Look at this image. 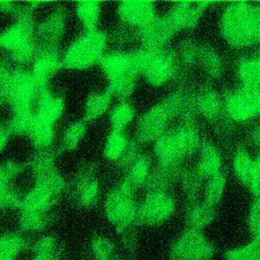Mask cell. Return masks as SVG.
<instances>
[{
  "mask_svg": "<svg viewBox=\"0 0 260 260\" xmlns=\"http://www.w3.org/2000/svg\"><path fill=\"white\" fill-rule=\"evenodd\" d=\"M194 116L193 94L186 88L179 87L140 116L136 125L135 141L139 145L153 143L169 130L174 119L194 121Z\"/></svg>",
  "mask_w": 260,
  "mask_h": 260,
  "instance_id": "1",
  "label": "cell"
},
{
  "mask_svg": "<svg viewBox=\"0 0 260 260\" xmlns=\"http://www.w3.org/2000/svg\"><path fill=\"white\" fill-rule=\"evenodd\" d=\"M218 31L234 50H246L260 41V7L251 1L229 2L220 11Z\"/></svg>",
  "mask_w": 260,
  "mask_h": 260,
  "instance_id": "2",
  "label": "cell"
},
{
  "mask_svg": "<svg viewBox=\"0 0 260 260\" xmlns=\"http://www.w3.org/2000/svg\"><path fill=\"white\" fill-rule=\"evenodd\" d=\"M202 139L194 121H182L152 143L156 166L180 171L186 159L197 153Z\"/></svg>",
  "mask_w": 260,
  "mask_h": 260,
  "instance_id": "3",
  "label": "cell"
},
{
  "mask_svg": "<svg viewBox=\"0 0 260 260\" xmlns=\"http://www.w3.org/2000/svg\"><path fill=\"white\" fill-rule=\"evenodd\" d=\"M99 66L112 96L126 100L135 90L139 75L133 51L117 49L106 52Z\"/></svg>",
  "mask_w": 260,
  "mask_h": 260,
  "instance_id": "4",
  "label": "cell"
},
{
  "mask_svg": "<svg viewBox=\"0 0 260 260\" xmlns=\"http://www.w3.org/2000/svg\"><path fill=\"white\" fill-rule=\"evenodd\" d=\"M133 53L139 75L143 76L150 85L165 86L178 78L181 66L174 50L140 47Z\"/></svg>",
  "mask_w": 260,
  "mask_h": 260,
  "instance_id": "5",
  "label": "cell"
},
{
  "mask_svg": "<svg viewBox=\"0 0 260 260\" xmlns=\"http://www.w3.org/2000/svg\"><path fill=\"white\" fill-rule=\"evenodd\" d=\"M109 35L101 29L83 30L62 52L63 67L70 70H86L99 62L107 52Z\"/></svg>",
  "mask_w": 260,
  "mask_h": 260,
  "instance_id": "6",
  "label": "cell"
},
{
  "mask_svg": "<svg viewBox=\"0 0 260 260\" xmlns=\"http://www.w3.org/2000/svg\"><path fill=\"white\" fill-rule=\"evenodd\" d=\"M135 190L122 181L107 195L104 211L108 220L121 234L130 231L137 223L138 202Z\"/></svg>",
  "mask_w": 260,
  "mask_h": 260,
  "instance_id": "7",
  "label": "cell"
},
{
  "mask_svg": "<svg viewBox=\"0 0 260 260\" xmlns=\"http://www.w3.org/2000/svg\"><path fill=\"white\" fill-rule=\"evenodd\" d=\"M222 113L231 123L246 124L260 113V88L237 86L222 95Z\"/></svg>",
  "mask_w": 260,
  "mask_h": 260,
  "instance_id": "8",
  "label": "cell"
},
{
  "mask_svg": "<svg viewBox=\"0 0 260 260\" xmlns=\"http://www.w3.org/2000/svg\"><path fill=\"white\" fill-rule=\"evenodd\" d=\"M177 207L176 198L170 190H147L138 203L137 223L155 225L168 220Z\"/></svg>",
  "mask_w": 260,
  "mask_h": 260,
  "instance_id": "9",
  "label": "cell"
},
{
  "mask_svg": "<svg viewBox=\"0 0 260 260\" xmlns=\"http://www.w3.org/2000/svg\"><path fill=\"white\" fill-rule=\"evenodd\" d=\"M40 90L30 71L16 67L12 70L6 104L11 111H34Z\"/></svg>",
  "mask_w": 260,
  "mask_h": 260,
  "instance_id": "10",
  "label": "cell"
},
{
  "mask_svg": "<svg viewBox=\"0 0 260 260\" xmlns=\"http://www.w3.org/2000/svg\"><path fill=\"white\" fill-rule=\"evenodd\" d=\"M214 255L212 243L201 231L186 229L171 246L172 260H211Z\"/></svg>",
  "mask_w": 260,
  "mask_h": 260,
  "instance_id": "11",
  "label": "cell"
},
{
  "mask_svg": "<svg viewBox=\"0 0 260 260\" xmlns=\"http://www.w3.org/2000/svg\"><path fill=\"white\" fill-rule=\"evenodd\" d=\"M217 4L214 1H179L171 6L165 16L176 32L191 30L198 25L204 12Z\"/></svg>",
  "mask_w": 260,
  "mask_h": 260,
  "instance_id": "12",
  "label": "cell"
},
{
  "mask_svg": "<svg viewBox=\"0 0 260 260\" xmlns=\"http://www.w3.org/2000/svg\"><path fill=\"white\" fill-rule=\"evenodd\" d=\"M63 67L62 52L56 46L39 45L30 62V73L39 86L46 88Z\"/></svg>",
  "mask_w": 260,
  "mask_h": 260,
  "instance_id": "13",
  "label": "cell"
},
{
  "mask_svg": "<svg viewBox=\"0 0 260 260\" xmlns=\"http://www.w3.org/2000/svg\"><path fill=\"white\" fill-rule=\"evenodd\" d=\"M117 15L120 23L138 30L147 25L158 14L155 4L151 1L126 0L117 6Z\"/></svg>",
  "mask_w": 260,
  "mask_h": 260,
  "instance_id": "14",
  "label": "cell"
},
{
  "mask_svg": "<svg viewBox=\"0 0 260 260\" xmlns=\"http://www.w3.org/2000/svg\"><path fill=\"white\" fill-rule=\"evenodd\" d=\"M72 191L79 206L87 208L96 203L101 194V187L90 164L82 166L78 171L73 180Z\"/></svg>",
  "mask_w": 260,
  "mask_h": 260,
  "instance_id": "15",
  "label": "cell"
},
{
  "mask_svg": "<svg viewBox=\"0 0 260 260\" xmlns=\"http://www.w3.org/2000/svg\"><path fill=\"white\" fill-rule=\"evenodd\" d=\"M176 31L173 29L166 16L157 15L144 27L136 30V40L142 48L164 49L169 48Z\"/></svg>",
  "mask_w": 260,
  "mask_h": 260,
  "instance_id": "16",
  "label": "cell"
},
{
  "mask_svg": "<svg viewBox=\"0 0 260 260\" xmlns=\"http://www.w3.org/2000/svg\"><path fill=\"white\" fill-rule=\"evenodd\" d=\"M66 29V10L55 7L40 22L36 23V39L39 45L56 46Z\"/></svg>",
  "mask_w": 260,
  "mask_h": 260,
  "instance_id": "17",
  "label": "cell"
},
{
  "mask_svg": "<svg viewBox=\"0 0 260 260\" xmlns=\"http://www.w3.org/2000/svg\"><path fill=\"white\" fill-rule=\"evenodd\" d=\"M65 104L63 98L49 87L42 88L35 105V117L43 122L55 125L63 116Z\"/></svg>",
  "mask_w": 260,
  "mask_h": 260,
  "instance_id": "18",
  "label": "cell"
},
{
  "mask_svg": "<svg viewBox=\"0 0 260 260\" xmlns=\"http://www.w3.org/2000/svg\"><path fill=\"white\" fill-rule=\"evenodd\" d=\"M193 110L195 116L217 122L222 118V95L211 87H203L193 94Z\"/></svg>",
  "mask_w": 260,
  "mask_h": 260,
  "instance_id": "19",
  "label": "cell"
},
{
  "mask_svg": "<svg viewBox=\"0 0 260 260\" xmlns=\"http://www.w3.org/2000/svg\"><path fill=\"white\" fill-rule=\"evenodd\" d=\"M197 153V162L193 169L204 181L222 173L223 158L213 143L202 141Z\"/></svg>",
  "mask_w": 260,
  "mask_h": 260,
  "instance_id": "20",
  "label": "cell"
},
{
  "mask_svg": "<svg viewBox=\"0 0 260 260\" xmlns=\"http://www.w3.org/2000/svg\"><path fill=\"white\" fill-rule=\"evenodd\" d=\"M239 86L260 88V58L257 54L242 56L235 65Z\"/></svg>",
  "mask_w": 260,
  "mask_h": 260,
  "instance_id": "21",
  "label": "cell"
},
{
  "mask_svg": "<svg viewBox=\"0 0 260 260\" xmlns=\"http://www.w3.org/2000/svg\"><path fill=\"white\" fill-rule=\"evenodd\" d=\"M215 215V207H212L202 200L187 203L185 210V222L187 229L201 231L208 226Z\"/></svg>",
  "mask_w": 260,
  "mask_h": 260,
  "instance_id": "22",
  "label": "cell"
},
{
  "mask_svg": "<svg viewBox=\"0 0 260 260\" xmlns=\"http://www.w3.org/2000/svg\"><path fill=\"white\" fill-rule=\"evenodd\" d=\"M153 169L152 159L148 154L140 153L135 161L126 170L124 182L135 191L144 187Z\"/></svg>",
  "mask_w": 260,
  "mask_h": 260,
  "instance_id": "23",
  "label": "cell"
},
{
  "mask_svg": "<svg viewBox=\"0 0 260 260\" xmlns=\"http://www.w3.org/2000/svg\"><path fill=\"white\" fill-rule=\"evenodd\" d=\"M112 94L107 89L90 93L83 105L84 121H95L109 113L112 105Z\"/></svg>",
  "mask_w": 260,
  "mask_h": 260,
  "instance_id": "24",
  "label": "cell"
},
{
  "mask_svg": "<svg viewBox=\"0 0 260 260\" xmlns=\"http://www.w3.org/2000/svg\"><path fill=\"white\" fill-rule=\"evenodd\" d=\"M26 136L38 151L51 149L56 138L55 125L40 121L35 117Z\"/></svg>",
  "mask_w": 260,
  "mask_h": 260,
  "instance_id": "25",
  "label": "cell"
},
{
  "mask_svg": "<svg viewBox=\"0 0 260 260\" xmlns=\"http://www.w3.org/2000/svg\"><path fill=\"white\" fill-rule=\"evenodd\" d=\"M197 64L201 66L205 74L211 79L219 78L224 71L222 56L215 49L208 46L198 47Z\"/></svg>",
  "mask_w": 260,
  "mask_h": 260,
  "instance_id": "26",
  "label": "cell"
},
{
  "mask_svg": "<svg viewBox=\"0 0 260 260\" xmlns=\"http://www.w3.org/2000/svg\"><path fill=\"white\" fill-rule=\"evenodd\" d=\"M74 13L84 30L95 29L102 15V4L98 1H80L75 4Z\"/></svg>",
  "mask_w": 260,
  "mask_h": 260,
  "instance_id": "27",
  "label": "cell"
},
{
  "mask_svg": "<svg viewBox=\"0 0 260 260\" xmlns=\"http://www.w3.org/2000/svg\"><path fill=\"white\" fill-rule=\"evenodd\" d=\"M177 181L179 182L188 203L199 200L204 180L194 171V169L183 167L177 176Z\"/></svg>",
  "mask_w": 260,
  "mask_h": 260,
  "instance_id": "28",
  "label": "cell"
},
{
  "mask_svg": "<svg viewBox=\"0 0 260 260\" xmlns=\"http://www.w3.org/2000/svg\"><path fill=\"white\" fill-rule=\"evenodd\" d=\"M129 142L130 139L125 131L112 129L106 138L103 148L105 158L112 162H118L125 152Z\"/></svg>",
  "mask_w": 260,
  "mask_h": 260,
  "instance_id": "29",
  "label": "cell"
},
{
  "mask_svg": "<svg viewBox=\"0 0 260 260\" xmlns=\"http://www.w3.org/2000/svg\"><path fill=\"white\" fill-rule=\"evenodd\" d=\"M254 159L255 157H253L250 151L244 146L238 147L233 153L232 171L236 179L245 186H247Z\"/></svg>",
  "mask_w": 260,
  "mask_h": 260,
  "instance_id": "30",
  "label": "cell"
},
{
  "mask_svg": "<svg viewBox=\"0 0 260 260\" xmlns=\"http://www.w3.org/2000/svg\"><path fill=\"white\" fill-rule=\"evenodd\" d=\"M135 118V109L127 100H121L109 111V122L113 130L125 131Z\"/></svg>",
  "mask_w": 260,
  "mask_h": 260,
  "instance_id": "31",
  "label": "cell"
},
{
  "mask_svg": "<svg viewBox=\"0 0 260 260\" xmlns=\"http://www.w3.org/2000/svg\"><path fill=\"white\" fill-rule=\"evenodd\" d=\"M205 181L206 182L202 188V201L212 207H215L223 197L226 178L223 173H220Z\"/></svg>",
  "mask_w": 260,
  "mask_h": 260,
  "instance_id": "32",
  "label": "cell"
},
{
  "mask_svg": "<svg viewBox=\"0 0 260 260\" xmlns=\"http://www.w3.org/2000/svg\"><path fill=\"white\" fill-rule=\"evenodd\" d=\"M86 133V123L78 120L70 123L64 130L61 137V147L66 151L76 149L83 140Z\"/></svg>",
  "mask_w": 260,
  "mask_h": 260,
  "instance_id": "33",
  "label": "cell"
},
{
  "mask_svg": "<svg viewBox=\"0 0 260 260\" xmlns=\"http://www.w3.org/2000/svg\"><path fill=\"white\" fill-rule=\"evenodd\" d=\"M24 247V239L19 235L0 236V260H16Z\"/></svg>",
  "mask_w": 260,
  "mask_h": 260,
  "instance_id": "34",
  "label": "cell"
},
{
  "mask_svg": "<svg viewBox=\"0 0 260 260\" xmlns=\"http://www.w3.org/2000/svg\"><path fill=\"white\" fill-rule=\"evenodd\" d=\"M50 215L49 212L20 210L18 222L22 230L25 232H41L49 223Z\"/></svg>",
  "mask_w": 260,
  "mask_h": 260,
  "instance_id": "35",
  "label": "cell"
},
{
  "mask_svg": "<svg viewBox=\"0 0 260 260\" xmlns=\"http://www.w3.org/2000/svg\"><path fill=\"white\" fill-rule=\"evenodd\" d=\"M223 260H260L259 239L251 238L248 243L226 250Z\"/></svg>",
  "mask_w": 260,
  "mask_h": 260,
  "instance_id": "36",
  "label": "cell"
},
{
  "mask_svg": "<svg viewBox=\"0 0 260 260\" xmlns=\"http://www.w3.org/2000/svg\"><path fill=\"white\" fill-rule=\"evenodd\" d=\"M90 253L94 260H116L115 243L106 236H95L90 242Z\"/></svg>",
  "mask_w": 260,
  "mask_h": 260,
  "instance_id": "37",
  "label": "cell"
},
{
  "mask_svg": "<svg viewBox=\"0 0 260 260\" xmlns=\"http://www.w3.org/2000/svg\"><path fill=\"white\" fill-rule=\"evenodd\" d=\"M198 45L190 40H184L179 46V53H177L180 66L185 69H190L197 64Z\"/></svg>",
  "mask_w": 260,
  "mask_h": 260,
  "instance_id": "38",
  "label": "cell"
},
{
  "mask_svg": "<svg viewBox=\"0 0 260 260\" xmlns=\"http://www.w3.org/2000/svg\"><path fill=\"white\" fill-rule=\"evenodd\" d=\"M136 40V30L120 23L109 36V42L114 43L118 47H123Z\"/></svg>",
  "mask_w": 260,
  "mask_h": 260,
  "instance_id": "39",
  "label": "cell"
},
{
  "mask_svg": "<svg viewBox=\"0 0 260 260\" xmlns=\"http://www.w3.org/2000/svg\"><path fill=\"white\" fill-rule=\"evenodd\" d=\"M247 224L250 231L252 238L259 239L260 237V201L259 198H254L252 201L248 217H247Z\"/></svg>",
  "mask_w": 260,
  "mask_h": 260,
  "instance_id": "40",
  "label": "cell"
},
{
  "mask_svg": "<svg viewBox=\"0 0 260 260\" xmlns=\"http://www.w3.org/2000/svg\"><path fill=\"white\" fill-rule=\"evenodd\" d=\"M12 70L7 62L0 59V104H6Z\"/></svg>",
  "mask_w": 260,
  "mask_h": 260,
  "instance_id": "41",
  "label": "cell"
},
{
  "mask_svg": "<svg viewBox=\"0 0 260 260\" xmlns=\"http://www.w3.org/2000/svg\"><path fill=\"white\" fill-rule=\"evenodd\" d=\"M32 253H49L60 250L57 239L53 236H42L32 244Z\"/></svg>",
  "mask_w": 260,
  "mask_h": 260,
  "instance_id": "42",
  "label": "cell"
},
{
  "mask_svg": "<svg viewBox=\"0 0 260 260\" xmlns=\"http://www.w3.org/2000/svg\"><path fill=\"white\" fill-rule=\"evenodd\" d=\"M139 144L135 140H130L125 152L117 162L123 170H127L141 153L139 150Z\"/></svg>",
  "mask_w": 260,
  "mask_h": 260,
  "instance_id": "43",
  "label": "cell"
},
{
  "mask_svg": "<svg viewBox=\"0 0 260 260\" xmlns=\"http://www.w3.org/2000/svg\"><path fill=\"white\" fill-rule=\"evenodd\" d=\"M251 191L254 198H259V191H260V158L259 156H255L254 165L251 170L249 180L247 186Z\"/></svg>",
  "mask_w": 260,
  "mask_h": 260,
  "instance_id": "44",
  "label": "cell"
},
{
  "mask_svg": "<svg viewBox=\"0 0 260 260\" xmlns=\"http://www.w3.org/2000/svg\"><path fill=\"white\" fill-rule=\"evenodd\" d=\"M60 250L49 253H32L31 260H60Z\"/></svg>",
  "mask_w": 260,
  "mask_h": 260,
  "instance_id": "45",
  "label": "cell"
},
{
  "mask_svg": "<svg viewBox=\"0 0 260 260\" xmlns=\"http://www.w3.org/2000/svg\"><path fill=\"white\" fill-rule=\"evenodd\" d=\"M250 140L251 143L255 146L258 147L259 146V142H260V127L258 125L254 126L250 132Z\"/></svg>",
  "mask_w": 260,
  "mask_h": 260,
  "instance_id": "46",
  "label": "cell"
}]
</instances>
